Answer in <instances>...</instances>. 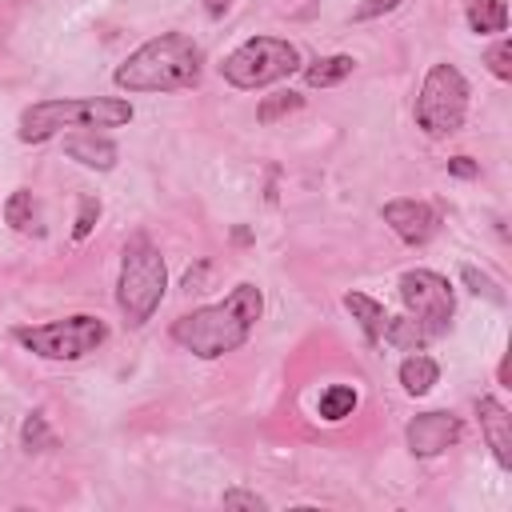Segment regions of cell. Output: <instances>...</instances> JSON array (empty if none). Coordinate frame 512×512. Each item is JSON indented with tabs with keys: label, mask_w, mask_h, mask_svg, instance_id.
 Segmentation results:
<instances>
[{
	"label": "cell",
	"mask_w": 512,
	"mask_h": 512,
	"mask_svg": "<svg viewBox=\"0 0 512 512\" xmlns=\"http://www.w3.org/2000/svg\"><path fill=\"white\" fill-rule=\"evenodd\" d=\"M260 316H264V292L244 280L224 300L204 304V308L172 320V340L184 352L200 356V360H216V356L236 352L240 344H248Z\"/></svg>",
	"instance_id": "obj_1"
},
{
	"label": "cell",
	"mask_w": 512,
	"mask_h": 512,
	"mask_svg": "<svg viewBox=\"0 0 512 512\" xmlns=\"http://www.w3.org/2000/svg\"><path fill=\"white\" fill-rule=\"evenodd\" d=\"M204 76V48L184 32H160L144 40L128 60L112 72L124 92H184Z\"/></svg>",
	"instance_id": "obj_2"
},
{
	"label": "cell",
	"mask_w": 512,
	"mask_h": 512,
	"mask_svg": "<svg viewBox=\"0 0 512 512\" xmlns=\"http://www.w3.org/2000/svg\"><path fill=\"white\" fill-rule=\"evenodd\" d=\"M132 120V104L124 96H76V100H36L20 112V140L44 144L64 128H120Z\"/></svg>",
	"instance_id": "obj_3"
},
{
	"label": "cell",
	"mask_w": 512,
	"mask_h": 512,
	"mask_svg": "<svg viewBox=\"0 0 512 512\" xmlns=\"http://www.w3.org/2000/svg\"><path fill=\"white\" fill-rule=\"evenodd\" d=\"M164 288H168V268L160 248L144 232L128 236L120 256V276H116V308L124 312V324L132 328L148 324L164 300Z\"/></svg>",
	"instance_id": "obj_4"
},
{
	"label": "cell",
	"mask_w": 512,
	"mask_h": 512,
	"mask_svg": "<svg viewBox=\"0 0 512 512\" xmlns=\"http://www.w3.org/2000/svg\"><path fill=\"white\" fill-rule=\"evenodd\" d=\"M300 68V48L284 36H248L244 44H236L224 64L220 76L232 88H268L276 80H288Z\"/></svg>",
	"instance_id": "obj_5"
},
{
	"label": "cell",
	"mask_w": 512,
	"mask_h": 512,
	"mask_svg": "<svg viewBox=\"0 0 512 512\" xmlns=\"http://www.w3.org/2000/svg\"><path fill=\"white\" fill-rule=\"evenodd\" d=\"M468 96V80L456 64H432L416 96V128H424V136L432 140L460 132L468 116Z\"/></svg>",
	"instance_id": "obj_6"
},
{
	"label": "cell",
	"mask_w": 512,
	"mask_h": 512,
	"mask_svg": "<svg viewBox=\"0 0 512 512\" xmlns=\"http://www.w3.org/2000/svg\"><path fill=\"white\" fill-rule=\"evenodd\" d=\"M12 336L44 360H80L108 340V324L92 312H76V316L48 320V324H20L12 328Z\"/></svg>",
	"instance_id": "obj_7"
},
{
	"label": "cell",
	"mask_w": 512,
	"mask_h": 512,
	"mask_svg": "<svg viewBox=\"0 0 512 512\" xmlns=\"http://www.w3.org/2000/svg\"><path fill=\"white\" fill-rule=\"evenodd\" d=\"M400 300L408 308V316H416L424 328H432V336H444L452 328V312H456V296L452 284L432 272V268H412L400 276Z\"/></svg>",
	"instance_id": "obj_8"
},
{
	"label": "cell",
	"mask_w": 512,
	"mask_h": 512,
	"mask_svg": "<svg viewBox=\"0 0 512 512\" xmlns=\"http://www.w3.org/2000/svg\"><path fill=\"white\" fill-rule=\"evenodd\" d=\"M384 224L408 244V248H420L428 244L436 232H440V212L424 200H412V196H400V200H388L384 204Z\"/></svg>",
	"instance_id": "obj_9"
},
{
	"label": "cell",
	"mask_w": 512,
	"mask_h": 512,
	"mask_svg": "<svg viewBox=\"0 0 512 512\" xmlns=\"http://www.w3.org/2000/svg\"><path fill=\"white\" fill-rule=\"evenodd\" d=\"M460 432H464V424L456 412H420L408 420L404 440H408L412 456H440L460 440Z\"/></svg>",
	"instance_id": "obj_10"
},
{
	"label": "cell",
	"mask_w": 512,
	"mask_h": 512,
	"mask_svg": "<svg viewBox=\"0 0 512 512\" xmlns=\"http://www.w3.org/2000/svg\"><path fill=\"white\" fill-rule=\"evenodd\" d=\"M476 416H480V432L496 456V464L508 472L512 468V416L496 396H480L476 400Z\"/></svg>",
	"instance_id": "obj_11"
},
{
	"label": "cell",
	"mask_w": 512,
	"mask_h": 512,
	"mask_svg": "<svg viewBox=\"0 0 512 512\" xmlns=\"http://www.w3.org/2000/svg\"><path fill=\"white\" fill-rule=\"evenodd\" d=\"M64 152H68L76 164H84V168H96V172H112V168H116V160H120L116 144H112L108 136H96L92 128H88V132H76V136H68V140H64Z\"/></svg>",
	"instance_id": "obj_12"
},
{
	"label": "cell",
	"mask_w": 512,
	"mask_h": 512,
	"mask_svg": "<svg viewBox=\"0 0 512 512\" xmlns=\"http://www.w3.org/2000/svg\"><path fill=\"white\" fill-rule=\"evenodd\" d=\"M344 308L352 312V320L360 324V332L368 336V344H380L384 340V328H388V312L380 300L364 296V292H344Z\"/></svg>",
	"instance_id": "obj_13"
},
{
	"label": "cell",
	"mask_w": 512,
	"mask_h": 512,
	"mask_svg": "<svg viewBox=\"0 0 512 512\" xmlns=\"http://www.w3.org/2000/svg\"><path fill=\"white\" fill-rule=\"evenodd\" d=\"M4 220L24 232V236H44V220H40V204L28 188H16L8 200H4Z\"/></svg>",
	"instance_id": "obj_14"
},
{
	"label": "cell",
	"mask_w": 512,
	"mask_h": 512,
	"mask_svg": "<svg viewBox=\"0 0 512 512\" xmlns=\"http://www.w3.org/2000/svg\"><path fill=\"white\" fill-rule=\"evenodd\" d=\"M436 380H440V364H436L432 356H424V352H408V356L400 360V388H404L408 396H424V392H432Z\"/></svg>",
	"instance_id": "obj_15"
},
{
	"label": "cell",
	"mask_w": 512,
	"mask_h": 512,
	"mask_svg": "<svg viewBox=\"0 0 512 512\" xmlns=\"http://www.w3.org/2000/svg\"><path fill=\"white\" fill-rule=\"evenodd\" d=\"M464 16H468V28H472L476 36L508 32V4H504V0H468Z\"/></svg>",
	"instance_id": "obj_16"
},
{
	"label": "cell",
	"mask_w": 512,
	"mask_h": 512,
	"mask_svg": "<svg viewBox=\"0 0 512 512\" xmlns=\"http://www.w3.org/2000/svg\"><path fill=\"white\" fill-rule=\"evenodd\" d=\"M384 340L396 344V348H404V352H424V344L436 340V336H432V328H424L416 316H388Z\"/></svg>",
	"instance_id": "obj_17"
},
{
	"label": "cell",
	"mask_w": 512,
	"mask_h": 512,
	"mask_svg": "<svg viewBox=\"0 0 512 512\" xmlns=\"http://www.w3.org/2000/svg\"><path fill=\"white\" fill-rule=\"evenodd\" d=\"M352 68H356V60L336 52V56H320V60L304 64V80H308V88H332L344 76H352Z\"/></svg>",
	"instance_id": "obj_18"
},
{
	"label": "cell",
	"mask_w": 512,
	"mask_h": 512,
	"mask_svg": "<svg viewBox=\"0 0 512 512\" xmlns=\"http://www.w3.org/2000/svg\"><path fill=\"white\" fill-rule=\"evenodd\" d=\"M356 404H360L356 388H348V384H332V388H324V392H320L316 412H320V420L340 424V420H348V416L356 412Z\"/></svg>",
	"instance_id": "obj_19"
},
{
	"label": "cell",
	"mask_w": 512,
	"mask_h": 512,
	"mask_svg": "<svg viewBox=\"0 0 512 512\" xmlns=\"http://www.w3.org/2000/svg\"><path fill=\"white\" fill-rule=\"evenodd\" d=\"M20 448L24 452H48V448H56V432L48 428V416L40 408L24 416V424H20Z\"/></svg>",
	"instance_id": "obj_20"
},
{
	"label": "cell",
	"mask_w": 512,
	"mask_h": 512,
	"mask_svg": "<svg viewBox=\"0 0 512 512\" xmlns=\"http://www.w3.org/2000/svg\"><path fill=\"white\" fill-rule=\"evenodd\" d=\"M300 108H304V96H300V92H276V96H264V100H260L256 120H260V124H276L280 116L300 112Z\"/></svg>",
	"instance_id": "obj_21"
},
{
	"label": "cell",
	"mask_w": 512,
	"mask_h": 512,
	"mask_svg": "<svg viewBox=\"0 0 512 512\" xmlns=\"http://www.w3.org/2000/svg\"><path fill=\"white\" fill-rule=\"evenodd\" d=\"M484 64H488V72H492L496 80H512V40L500 36V40L484 52Z\"/></svg>",
	"instance_id": "obj_22"
},
{
	"label": "cell",
	"mask_w": 512,
	"mask_h": 512,
	"mask_svg": "<svg viewBox=\"0 0 512 512\" xmlns=\"http://www.w3.org/2000/svg\"><path fill=\"white\" fill-rule=\"evenodd\" d=\"M100 220V200L96 196H80V212H76V224H72V240H84Z\"/></svg>",
	"instance_id": "obj_23"
},
{
	"label": "cell",
	"mask_w": 512,
	"mask_h": 512,
	"mask_svg": "<svg viewBox=\"0 0 512 512\" xmlns=\"http://www.w3.org/2000/svg\"><path fill=\"white\" fill-rule=\"evenodd\" d=\"M460 276H464V284H468L476 296H488V300H504V292H500V288H496V284H492L484 272H476L472 264H464V272H460Z\"/></svg>",
	"instance_id": "obj_24"
},
{
	"label": "cell",
	"mask_w": 512,
	"mask_h": 512,
	"mask_svg": "<svg viewBox=\"0 0 512 512\" xmlns=\"http://www.w3.org/2000/svg\"><path fill=\"white\" fill-rule=\"evenodd\" d=\"M224 508H252V512H260V508H268V500L256 496V492H244V488H228L224 492Z\"/></svg>",
	"instance_id": "obj_25"
},
{
	"label": "cell",
	"mask_w": 512,
	"mask_h": 512,
	"mask_svg": "<svg viewBox=\"0 0 512 512\" xmlns=\"http://www.w3.org/2000/svg\"><path fill=\"white\" fill-rule=\"evenodd\" d=\"M392 8H400V0H364V4L352 12V20H376V16L392 12Z\"/></svg>",
	"instance_id": "obj_26"
},
{
	"label": "cell",
	"mask_w": 512,
	"mask_h": 512,
	"mask_svg": "<svg viewBox=\"0 0 512 512\" xmlns=\"http://www.w3.org/2000/svg\"><path fill=\"white\" fill-rule=\"evenodd\" d=\"M448 172H452V176H464V180H468V176H476L480 168H476V164H472L468 156H452V160H448Z\"/></svg>",
	"instance_id": "obj_27"
},
{
	"label": "cell",
	"mask_w": 512,
	"mask_h": 512,
	"mask_svg": "<svg viewBox=\"0 0 512 512\" xmlns=\"http://www.w3.org/2000/svg\"><path fill=\"white\" fill-rule=\"evenodd\" d=\"M228 8H232V0H204V12H208V16H216V20H220Z\"/></svg>",
	"instance_id": "obj_28"
},
{
	"label": "cell",
	"mask_w": 512,
	"mask_h": 512,
	"mask_svg": "<svg viewBox=\"0 0 512 512\" xmlns=\"http://www.w3.org/2000/svg\"><path fill=\"white\" fill-rule=\"evenodd\" d=\"M496 376H500V388H512V384H508V360H500V368H496Z\"/></svg>",
	"instance_id": "obj_29"
}]
</instances>
